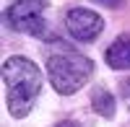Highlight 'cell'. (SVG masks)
Returning a JSON list of instances; mask_svg holds the SVG:
<instances>
[{"label":"cell","instance_id":"obj_4","mask_svg":"<svg viewBox=\"0 0 130 127\" xmlns=\"http://www.w3.org/2000/svg\"><path fill=\"white\" fill-rule=\"evenodd\" d=\"M65 29L75 41H94L102 34L104 21L89 8H70L65 13Z\"/></svg>","mask_w":130,"mask_h":127},{"label":"cell","instance_id":"obj_6","mask_svg":"<svg viewBox=\"0 0 130 127\" xmlns=\"http://www.w3.org/2000/svg\"><path fill=\"white\" fill-rule=\"evenodd\" d=\"M91 104H94V112H99L102 117H107V119L115 114V96L107 88H96L91 93Z\"/></svg>","mask_w":130,"mask_h":127},{"label":"cell","instance_id":"obj_3","mask_svg":"<svg viewBox=\"0 0 130 127\" xmlns=\"http://www.w3.org/2000/svg\"><path fill=\"white\" fill-rule=\"evenodd\" d=\"M44 10H47V0H16L13 5H8V24L21 34L47 36Z\"/></svg>","mask_w":130,"mask_h":127},{"label":"cell","instance_id":"obj_9","mask_svg":"<svg viewBox=\"0 0 130 127\" xmlns=\"http://www.w3.org/2000/svg\"><path fill=\"white\" fill-rule=\"evenodd\" d=\"M55 127H81L78 122H70V119H65V122H57Z\"/></svg>","mask_w":130,"mask_h":127},{"label":"cell","instance_id":"obj_2","mask_svg":"<svg viewBox=\"0 0 130 127\" xmlns=\"http://www.w3.org/2000/svg\"><path fill=\"white\" fill-rule=\"evenodd\" d=\"M91 75H94V62L83 55L57 52V55L47 57V78L52 83V88L57 93H62V96L81 91Z\"/></svg>","mask_w":130,"mask_h":127},{"label":"cell","instance_id":"obj_8","mask_svg":"<svg viewBox=\"0 0 130 127\" xmlns=\"http://www.w3.org/2000/svg\"><path fill=\"white\" fill-rule=\"evenodd\" d=\"M120 93H122L125 99H130V78H125V80L120 83Z\"/></svg>","mask_w":130,"mask_h":127},{"label":"cell","instance_id":"obj_5","mask_svg":"<svg viewBox=\"0 0 130 127\" xmlns=\"http://www.w3.org/2000/svg\"><path fill=\"white\" fill-rule=\"evenodd\" d=\"M104 60L112 70H127L130 68V34L117 36L104 52Z\"/></svg>","mask_w":130,"mask_h":127},{"label":"cell","instance_id":"obj_7","mask_svg":"<svg viewBox=\"0 0 130 127\" xmlns=\"http://www.w3.org/2000/svg\"><path fill=\"white\" fill-rule=\"evenodd\" d=\"M94 3H99V5H104V8H122L125 0H94Z\"/></svg>","mask_w":130,"mask_h":127},{"label":"cell","instance_id":"obj_1","mask_svg":"<svg viewBox=\"0 0 130 127\" xmlns=\"http://www.w3.org/2000/svg\"><path fill=\"white\" fill-rule=\"evenodd\" d=\"M3 80L8 91V109L13 117H26L42 91V70L29 57H8L3 65Z\"/></svg>","mask_w":130,"mask_h":127}]
</instances>
